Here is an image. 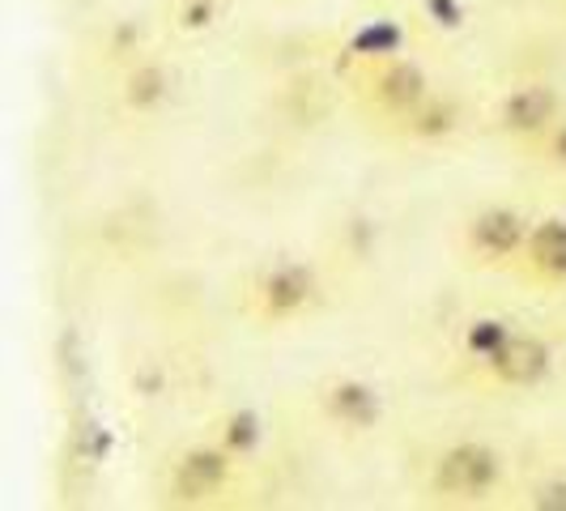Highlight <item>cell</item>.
Returning a JSON list of instances; mask_svg holds the SVG:
<instances>
[{
	"label": "cell",
	"instance_id": "obj_1",
	"mask_svg": "<svg viewBox=\"0 0 566 511\" xmlns=\"http://www.w3.org/2000/svg\"><path fill=\"white\" fill-rule=\"evenodd\" d=\"M511 494V456L490 439H448L422 460V499L434 508H485Z\"/></svg>",
	"mask_w": 566,
	"mask_h": 511
},
{
	"label": "cell",
	"instance_id": "obj_2",
	"mask_svg": "<svg viewBox=\"0 0 566 511\" xmlns=\"http://www.w3.org/2000/svg\"><path fill=\"white\" fill-rule=\"evenodd\" d=\"M324 294H328V285H324V273H319L315 260H307V255H273L243 282L239 307H243V315L252 320L255 328L282 333V328L307 324L319 312Z\"/></svg>",
	"mask_w": 566,
	"mask_h": 511
},
{
	"label": "cell",
	"instance_id": "obj_3",
	"mask_svg": "<svg viewBox=\"0 0 566 511\" xmlns=\"http://www.w3.org/2000/svg\"><path fill=\"white\" fill-rule=\"evenodd\" d=\"M243 469L248 465L230 456L213 435H200L167 456L158 494L170 508H218L230 494H239Z\"/></svg>",
	"mask_w": 566,
	"mask_h": 511
},
{
	"label": "cell",
	"instance_id": "obj_4",
	"mask_svg": "<svg viewBox=\"0 0 566 511\" xmlns=\"http://www.w3.org/2000/svg\"><path fill=\"white\" fill-rule=\"evenodd\" d=\"M533 230V213L511 205V200H490L464 213L455 227V260L473 273H511L524 255Z\"/></svg>",
	"mask_w": 566,
	"mask_h": 511
},
{
	"label": "cell",
	"instance_id": "obj_5",
	"mask_svg": "<svg viewBox=\"0 0 566 511\" xmlns=\"http://www.w3.org/2000/svg\"><path fill=\"white\" fill-rule=\"evenodd\" d=\"M349 90H354V107L367 115L370 124H379L388 133L418 103L430 98L434 77H430V69H426L422 60L409 52V56H392L384 60V64H375V69H367L358 82H349Z\"/></svg>",
	"mask_w": 566,
	"mask_h": 511
},
{
	"label": "cell",
	"instance_id": "obj_6",
	"mask_svg": "<svg viewBox=\"0 0 566 511\" xmlns=\"http://www.w3.org/2000/svg\"><path fill=\"white\" fill-rule=\"evenodd\" d=\"M312 409L340 439H367L388 423V393L358 371H333L312 384Z\"/></svg>",
	"mask_w": 566,
	"mask_h": 511
},
{
	"label": "cell",
	"instance_id": "obj_7",
	"mask_svg": "<svg viewBox=\"0 0 566 511\" xmlns=\"http://www.w3.org/2000/svg\"><path fill=\"white\" fill-rule=\"evenodd\" d=\"M566 112V94L558 82H549V77H524V82L507 85L494 103H490V112H485V133L490 137H499V142H507L511 149H520V145L537 142L541 133Z\"/></svg>",
	"mask_w": 566,
	"mask_h": 511
},
{
	"label": "cell",
	"instance_id": "obj_8",
	"mask_svg": "<svg viewBox=\"0 0 566 511\" xmlns=\"http://www.w3.org/2000/svg\"><path fill=\"white\" fill-rule=\"evenodd\" d=\"M413 39H418V18H405V13L363 18V22H354L340 34V43L333 48V69L345 82H358L375 64H384L392 56H409Z\"/></svg>",
	"mask_w": 566,
	"mask_h": 511
},
{
	"label": "cell",
	"instance_id": "obj_9",
	"mask_svg": "<svg viewBox=\"0 0 566 511\" xmlns=\"http://www.w3.org/2000/svg\"><path fill=\"white\" fill-rule=\"evenodd\" d=\"M554 371H558V345L549 337H541L533 328H520L515 337L507 341V350L490 363L482 379L473 384V388H490V393H537L545 388L549 379H554Z\"/></svg>",
	"mask_w": 566,
	"mask_h": 511
},
{
	"label": "cell",
	"instance_id": "obj_10",
	"mask_svg": "<svg viewBox=\"0 0 566 511\" xmlns=\"http://www.w3.org/2000/svg\"><path fill=\"white\" fill-rule=\"evenodd\" d=\"M511 278L533 285L537 294H563L566 290V213H541L533 218L528 243Z\"/></svg>",
	"mask_w": 566,
	"mask_h": 511
},
{
	"label": "cell",
	"instance_id": "obj_11",
	"mask_svg": "<svg viewBox=\"0 0 566 511\" xmlns=\"http://www.w3.org/2000/svg\"><path fill=\"white\" fill-rule=\"evenodd\" d=\"M520 328H524V324L507 312H478V315H469V320H460L455 341H452V363H455V371H460V379L478 384Z\"/></svg>",
	"mask_w": 566,
	"mask_h": 511
},
{
	"label": "cell",
	"instance_id": "obj_12",
	"mask_svg": "<svg viewBox=\"0 0 566 511\" xmlns=\"http://www.w3.org/2000/svg\"><path fill=\"white\" fill-rule=\"evenodd\" d=\"M469 107L460 94H443V90H430V98L418 103L413 112L405 115L400 124L388 128V137L400 145H418V149H434V145L455 142L464 128H469Z\"/></svg>",
	"mask_w": 566,
	"mask_h": 511
},
{
	"label": "cell",
	"instance_id": "obj_13",
	"mask_svg": "<svg viewBox=\"0 0 566 511\" xmlns=\"http://www.w3.org/2000/svg\"><path fill=\"white\" fill-rule=\"evenodd\" d=\"M170 98H175V73L167 69V60L149 56V52L137 56L133 64H124L119 77H115V103L133 119L163 115Z\"/></svg>",
	"mask_w": 566,
	"mask_h": 511
},
{
	"label": "cell",
	"instance_id": "obj_14",
	"mask_svg": "<svg viewBox=\"0 0 566 511\" xmlns=\"http://www.w3.org/2000/svg\"><path fill=\"white\" fill-rule=\"evenodd\" d=\"M205 435H213L230 456H239L243 465H255L264 452V439H269V426L260 418V409L252 405H227L222 414H213Z\"/></svg>",
	"mask_w": 566,
	"mask_h": 511
},
{
	"label": "cell",
	"instance_id": "obj_15",
	"mask_svg": "<svg viewBox=\"0 0 566 511\" xmlns=\"http://www.w3.org/2000/svg\"><path fill=\"white\" fill-rule=\"evenodd\" d=\"M511 503L533 511H566V469H541L528 482L511 486Z\"/></svg>",
	"mask_w": 566,
	"mask_h": 511
},
{
	"label": "cell",
	"instance_id": "obj_16",
	"mask_svg": "<svg viewBox=\"0 0 566 511\" xmlns=\"http://www.w3.org/2000/svg\"><path fill=\"white\" fill-rule=\"evenodd\" d=\"M528 167H537V170H549V175H566V112L541 133L537 142H528V145H520L515 149Z\"/></svg>",
	"mask_w": 566,
	"mask_h": 511
},
{
	"label": "cell",
	"instance_id": "obj_17",
	"mask_svg": "<svg viewBox=\"0 0 566 511\" xmlns=\"http://www.w3.org/2000/svg\"><path fill=\"white\" fill-rule=\"evenodd\" d=\"M418 27L434 34H455L469 27V0H418Z\"/></svg>",
	"mask_w": 566,
	"mask_h": 511
},
{
	"label": "cell",
	"instance_id": "obj_18",
	"mask_svg": "<svg viewBox=\"0 0 566 511\" xmlns=\"http://www.w3.org/2000/svg\"><path fill=\"white\" fill-rule=\"evenodd\" d=\"M222 18V0H175V30L184 34H205V30L218 27Z\"/></svg>",
	"mask_w": 566,
	"mask_h": 511
}]
</instances>
